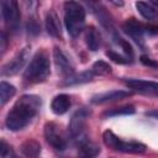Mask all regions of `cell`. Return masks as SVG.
Masks as SVG:
<instances>
[{
  "label": "cell",
  "instance_id": "cell-23",
  "mask_svg": "<svg viewBox=\"0 0 158 158\" xmlns=\"http://www.w3.org/2000/svg\"><path fill=\"white\" fill-rule=\"evenodd\" d=\"M106 56H107L112 62L118 63V64H127V63H130V59H128V58H125V57H122L121 54H118V53H116V52H114V51H107V52H106Z\"/></svg>",
  "mask_w": 158,
  "mask_h": 158
},
{
  "label": "cell",
  "instance_id": "cell-18",
  "mask_svg": "<svg viewBox=\"0 0 158 158\" xmlns=\"http://www.w3.org/2000/svg\"><path fill=\"white\" fill-rule=\"evenodd\" d=\"M136 7L138 10V12L146 19V20H156L158 17V12L157 10L151 6L147 2H143V1H137L136 2Z\"/></svg>",
  "mask_w": 158,
  "mask_h": 158
},
{
  "label": "cell",
  "instance_id": "cell-30",
  "mask_svg": "<svg viewBox=\"0 0 158 158\" xmlns=\"http://www.w3.org/2000/svg\"><path fill=\"white\" fill-rule=\"evenodd\" d=\"M112 4H115V5H117V6H122L123 5V2L122 1H111Z\"/></svg>",
  "mask_w": 158,
  "mask_h": 158
},
{
  "label": "cell",
  "instance_id": "cell-12",
  "mask_svg": "<svg viewBox=\"0 0 158 158\" xmlns=\"http://www.w3.org/2000/svg\"><path fill=\"white\" fill-rule=\"evenodd\" d=\"M131 96L130 91L126 90H112V91H106V93H101V94H96L91 98V102L93 104H104V102H110V101H116V100H121L125 98Z\"/></svg>",
  "mask_w": 158,
  "mask_h": 158
},
{
  "label": "cell",
  "instance_id": "cell-9",
  "mask_svg": "<svg viewBox=\"0 0 158 158\" xmlns=\"http://www.w3.org/2000/svg\"><path fill=\"white\" fill-rule=\"evenodd\" d=\"M53 59H54V64L58 69V73L63 77H72V74L74 73V65L72 63V60L68 58V56L58 47H56L53 49Z\"/></svg>",
  "mask_w": 158,
  "mask_h": 158
},
{
  "label": "cell",
  "instance_id": "cell-27",
  "mask_svg": "<svg viewBox=\"0 0 158 158\" xmlns=\"http://www.w3.org/2000/svg\"><path fill=\"white\" fill-rule=\"evenodd\" d=\"M7 144L5 143V141L4 139H1V142H0V151H1V158H5L6 157V154H7Z\"/></svg>",
  "mask_w": 158,
  "mask_h": 158
},
{
  "label": "cell",
  "instance_id": "cell-28",
  "mask_svg": "<svg viewBox=\"0 0 158 158\" xmlns=\"http://www.w3.org/2000/svg\"><path fill=\"white\" fill-rule=\"evenodd\" d=\"M1 51L4 52L5 51V47H6V35L4 32H1Z\"/></svg>",
  "mask_w": 158,
  "mask_h": 158
},
{
  "label": "cell",
  "instance_id": "cell-11",
  "mask_svg": "<svg viewBox=\"0 0 158 158\" xmlns=\"http://www.w3.org/2000/svg\"><path fill=\"white\" fill-rule=\"evenodd\" d=\"M122 30L125 31V33H127L137 44L139 46H143L144 44V41H143V32L146 30L144 25H142L141 22H138L136 19H130L127 20L123 26H122Z\"/></svg>",
  "mask_w": 158,
  "mask_h": 158
},
{
  "label": "cell",
  "instance_id": "cell-14",
  "mask_svg": "<svg viewBox=\"0 0 158 158\" xmlns=\"http://www.w3.org/2000/svg\"><path fill=\"white\" fill-rule=\"evenodd\" d=\"M70 107V98L67 94H59L57 95L51 104V109L56 115H63L65 114Z\"/></svg>",
  "mask_w": 158,
  "mask_h": 158
},
{
  "label": "cell",
  "instance_id": "cell-4",
  "mask_svg": "<svg viewBox=\"0 0 158 158\" xmlns=\"http://www.w3.org/2000/svg\"><path fill=\"white\" fill-rule=\"evenodd\" d=\"M102 141L106 147H109L116 152H123V153H143V152H146V146L143 143L136 142V141L125 142V141L120 139L110 130H106L102 133Z\"/></svg>",
  "mask_w": 158,
  "mask_h": 158
},
{
  "label": "cell",
  "instance_id": "cell-7",
  "mask_svg": "<svg viewBox=\"0 0 158 158\" xmlns=\"http://www.w3.org/2000/svg\"><path fill=\"white\" fill-rule=\"evenodd\" d=\"M0 6H1V16L4 21L14 31H16L20 23V11L17 2L12 0H2L0 2Z\"/></svg>",
  "mask_w": 158,
  "mask_h": 158
},
{
  "label": "cell",
  "instance_id": "cell-1",
  "mask_svg": "<svg viewBox=\"0 0 158 158\" xmlns=\"http://www.w3.org/2000/svg\"><path fill=\"white\" fill-rule=\"evenodd\" d=\"M41 107V98L37 95H22L12 106L6 116L5 125L11 131H19L23 128Z\"/></svg>",
  "mask_w": 158,
  "mask_h": 158
},
{
  "label": "cell",
  "instance_id": "cell-22",
  "mask_svg": "<svg viewBox=\"0 0 158 158\" xmlns=\"http://www.w3.org/2000/svg\"><path fill=\"white\" fill-rule=\"evenodd\" d=\"M91 72L96 75H106L111 73V67L104 60H96L91 67Z\"/></svg>",
  "mask_w": 158,
  "mask_h": 158
},
{
  "label": "cell",
  "instance_id": "cell-31",
  "mask_svg": "<svg viewBox=\"0 0 158 158\" xmlns=\"http://www.w3.org/2000/svg\"><path fill=\"white\" fill-rule=\"evenodd\" d=\"M151 4H152V5H154V6H158V1H156V0H152V1H151Z\"/></svg>",
  "mask_w": 158,
  "mask_h": 158
},
{
  "label": "cell",
  "instance_id": "cell-19",
  "mask_svg": "<svg viewBox=\"0 0 158 158\" xmlns=\"http://www.w3.org/2000/svg\"><path fill=\"white\" fill-rule=\"evenodd\" d=\"M15 94H16V88L14 85L6 81L0 83V104L1 105H5Z\"/></svg>",
  "mask_w": 158,
  "mask_h": 158
},
{
  "label": "cell",
  "instance_id": "cell-8",
  "mask_svg": "<svg viewBox=\"0 0 158 158\" xmlns=\"http://www.w3.org/2000/svg\"><path fill=\"white\" fill-rule=\"evenodd\" d=\"M28 57H30V47L22 48L20 52L16 53V56L10 62H7L2 67L1 74L2 75H15V74H17L23 68V65L27 62Z\"/></svg>",
  "mask_w": 158,
  "mask_h": 158
},
{
  "label": "cell",
  "instance_id": "cell-20",
  "mask_svg": "<svg viewBox=\"0 0 158 158\" xmlns=\"http://www.w3.org/2000/svg\"><path fill=\"white\" fill-rule=\"evenodd\" d=\"M93 77H94V73L91 70H86V72H83L80 74L72 75V77L67 78V80L64 81V85H75V84L88 83L93 79Z\"/></svg>",
  "mask_w": 158,
  "mask_h": 158
},
{
  "label": "cell",
  "instance_id": "cell-24",
  "mask_svg": "<svg viewBox=\"0 0 158 158\" xmlns=\"http://www.w3.org/2000/svg\"><path fill=\"white\" fill-rule=\"evenodd\" d=\"M117 42H118V44L122 47V49L126 52V54L130 56V58H132V57H133V49H132L131 44H130L126 40H123V38H121V37H117Z\"/></svg>",
  "mask_w": 158,
  "mask_h": 158
},
{
  "label": "cell",
  "instance_id": "cell-5",
  "mask_svg": "<svg viewBox=\"0 0 158 158\" xmlns=\"http://www.w3.org/2000/svg\"><path fill=\"white\" fill-rule=\"evenodd\" d=\"M90 115H91V111L88 107H81L72 115L68 123V135L72 138H77L83 132L86 120L89 118Z\"/></svg>",
  "mask_w": 158,
  "mask_h": 158
},
{
  "label": "cell",
  "instance_id": "cell-13",
  "mask_svg": "<svg viewBox=\"0 0 158 158\" xmlns=\"http://www.w3.org/2000/svg\"><path fill=\"white\" fill-rule=\"evenodd\" d=\"M44 23H46V30H47L48 35H51L52 37H56V38L62 37V26H60V22H59V19H58V15L56 14V11L49 10L46 14Z\"/></svg>",
  "mask_w": 158,
  "mask_h": 158
},
{
  "label": "cell",
  "instance_id": "cell-15",
  "mask_svg": "<svg viewBox=\"0 0 158 158\" xmlns=\"http://www.w3.org/2000/svg\"><path fill=\"white\" fill-rule=\"evenodd\" d=\"M85 42H86V46L89 47L90 51L95 52L99 49L100 44H101V37H100V33L98 32V30L93 26L88 27L86 31H85Z\"/></svg>",
  "mask_w": 158,
  "mask_h": 158
},
{
  "label": "cell",
  "instance_id": "cell-25",
  "mask_svg": "<svg viewBox=\"0 0 158 158\" xmlns=\"http://www.w3.org/2000/svg\"><path fill=\"white\" fill-rule=\"evenodd\" d=\"M27 30H28V33H32V35H37L40 32V25L37 23L36 19H30L28 22H27Z\"/></svg>",
  "mask_w": 158,
  "mask_h": 158
},
{
  "label": "cell",
  "instance_id": "cell-26",
  "mask_svg": "<svg viewBox=\"0 0 158 158\" xmlns=\"http://www.w3.org/2000/svg\"><path fill=\"white\" fill-rule=\"evenodd\" d=\"M139 60H141L142 64H144V65H147V67H151V68H158V62L151 59L148 56L142 54V56L139 57Z\"/></svg>",
  "mask_w": 158,
  "mask_h": 158
},
{
  "label": "cell",
  "instance_id": "cell-17",
  "mask_svg": "<svg viewBox=\"0 0 158 158\" xmlns=\"http://www.w3.org/2000/svg\"><path fill=\"white\" fill-rule=\"evenodd\" d=\"M100 153V148L91 142H84L79 147V158H95Z\"/></svg>",
  "mask_w": 158,
  "mask_h": 158
},
{
  "label": "cell",
  "instance_id": "cell-16",
  "mask_svg": "<svg viewBox=\"0 0 158 158\" xmlns=\"http://www.w3.org/2000/svg\"><path fill=\"white\" fill-rule=\"evenodd\" d=\"M20 149L27 158H36L41 153V144L35 139H27L21 144Z\"/></svg>",
  "mask_w": 158,
  "mask_h": 158
},
{
  "label": "cell",
  "instance_id": "cell-2",
  "mask_svg": "<svg viewBox=\"0 0 158 158\" xmlns=\"http://www.w3.org/2000/svg\"><path fill=\"white\" fill-rule=\"evenodd\" d=\"M51 73V63L44 51H38L25 69L23 78L30 83H42Z\"/></svg>",
  "mask_w": 158,
  "mask_h": 158
},
{
  "label": "cell",
  "instance_id": "cell-21",
  "mask_svg": "<svg viewBox=\"0 0 158 158\" xmlns=\"http://www.w3.org/2000/svg\"><path fill=\"white\" fill-rule=\"evenodd\" d=\"M135 111L136 110L132 105H125V106L106 110L104 112V116L105 117H114V116H120V115H132V114H135Z\"/></svg>",
  "mask_w": 158,
  "mask_h": 158
},
{
  "label": "cell",
  "instance_id": "cell-10",
  "mask_svg": "<svg viewBox=\"0 0 158 158\" xmlns=\"http://www.w3.org/2000/svg\"><path fill=\"white\" fill-rule=\"evenodd\" d=\"M126 85L132 89L133 91L146 94V95H154L158 96V83L151 80H142V79H127Z\"/></svg>",
  "mask_w": 158,
  "mask_h": 158
},
{
  "label": "cell",
  "instance_id": "cell-29",
  "mask_svg": "<svg viewBox=\"0 0 158 158\" xmlns=\"http://www.w3.org/2000/svg\"><path fill=\"white\" fill-rule=\"evenodd\" d=\"M146 115H147V116H149V117H154V118H157V120H158V110L148 111V112H146Z\"/></svg>",
  "mask_w": 158,
  "mask_h": 158
},
{
  "label": "cell",
  "instance_id": "cell-6",
  "mask_svg": "<svg viewBox=\"0 0 158 158\" xmlns=\"http://www.w3.org/2000/svg\"><path fill=\"white\" fill-rule=\"evenodd\" d=\"M46 141L57 151H64L67 148V139L60 131V127L54 122H47L44 126Z\"/></svg>",
  "mask_w": 158,
  "mask_h": 158
},
{
  "label": "cell",
  "instance_id": "cell-3",
  "mask_svg": "<svg viewBox=\"0 0 158 158\" xmlns=\"http://www.w3.org/2000/svg\"><path fill=\"white\" fill-rule=\"evenodd\" d=\"M64 23L68 33L72 37L79 36V33L84 30L85 23V9L81 4L77 1H67L64 2Z\"/></svg>",
  "mask_w": 158,
  "mask_h": 158
}]
</instances>
